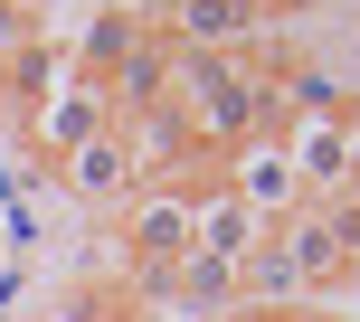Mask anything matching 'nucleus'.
I'll list each match as a JSON object with an SVG mask.
<instances>
[{"instance_id":"7","label":"nucleus","mask_w":360,"mask_h":322,"mask_svg":"<svg viewBox=\"0 0 360 322\" xmlns=\"http://www.w3.org/2000/svg\"><path fill=\"white\" fill-rule=\"evenodd\" d=\"M67 190H86V199H133V190H143V180H133L124 133H95L86 152H67Z\"/></svg>"},{"instance_id":"6","label":"nucleus","mask_w":360,"mask_h":322,"mask_svg":"<svg viewBox=\"0 0 360 322\" xmlns=\"http://www.w3.org/2000/svg\"><path fill=\"white\" fill-rule=\"evenodd\" d=\"M256 247V209L237 190H218V199H199L190 209V256H218V266H237V256Z\"/></svg>"},{"instance_id":"9","label":"nucleus","mask_w":360,"mask_h":322,"mask_svg":"<svg viewBox=\"0 0 360 322\" xmlns=\"http://www.w3.org/2000/svg\"><path fill=\"white\" fill-rule=\"evenodd\" d=\"M256 19H304V10H323V0H247Z\"/></svg>"},{"instance_id":"10","label":"nucleus","mask_w":360,"mask_h":322,"mask_svg":"<svg viewBox=\"0 0 360 322\" xmlns=\"http://www.w3.org/2000/svg\"><path fill=\"white\" fill-rule=\"evenodd\" d=\"M218 322H247V313H218Z\"/></svg>"},{"instance_id":"4","label":"nucleus","mask_w":360,"mask_h":322,"mask_svg":"<svg viewBox=\"0 0 360 322\" xmlns=\"http://www.w3.org/2000/svg\"><path fill=\"white\" fill-rule=\"evenodd\" d=\"M285 161H294V190H323V199H342V190H351V124H304Z\"/></svg>"},{"instance_id":"2","label":"nucleus","mask_w":360,"mask_h":322,"mask_svg":"<svg viewBox=\"0 0 360 322\" xmlns=\"http://www.w3.org/2000/svg\"><path fill=\"white\" fill-rule=\"evenodd\" d=\"M95 133H114V105H105V86H86V76L48 86V114H38V143H48V152H86Z\"/></svg>"},{"instance_id":"1","label":"nucleus","mask_w":360,"mask_h":322,"mask_svg":"<svg viewBox=\"0 0 360 322\" xmlns=\"http://www.w3.org/2000/svg\"><path fill=\"white\" fill-rule=\"evenodd\" d=\"M190 209H199V199H180V190H133L124 256H133V275H143V294H162L171 266L190 256Z\"/></svg>"},{"instance_id":"8","label":"nucleus","mask_w":360,"mask_h":322,"mask_svg":"<svg viewBox=\"0 0 360 322\" xmlns=\"http://www.w3.org/2000/svg\"><path fill=\"white\" fill-rule=\"evenodd\" d=\"M228 190L266 218V209H285V199H294V161H285V152H247V171H237Z\"/></svg>"},{"instance_id":"3","label":"nucleus","mask_w":360,"mask_h":322,"mask_svg":"<svg viewBox=\"0 0 360 322\" xmlns=\"http://www.w3.org/2000/svg\"><path fill=\"white\" fill-rule=\"evenodd\" d=\"M294 294H304V266H294L275 237H256V247L237 256V313H285Z\"/></svg>"},{"instance_id":"5","label":"nucleus","mask_w":360,"mask_h":322,"mask_svg":"<svg viewBox=\"0 0 360 322\" xmlns=\"http://www.w3.org/2000/svg\"><path fill=\"white\" fill-rule=\"evenodd\" d=\"M143 48H152V19H133V10H105L86 38H76V57H86V86H114V76H124Z\"/></svg>"}]
</instances>
